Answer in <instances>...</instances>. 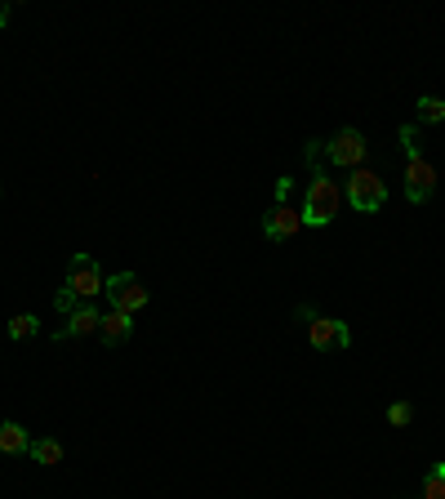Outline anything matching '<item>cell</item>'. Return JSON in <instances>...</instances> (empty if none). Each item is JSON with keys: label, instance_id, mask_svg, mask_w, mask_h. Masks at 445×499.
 <instances>
[{"label": "cell", "instance_id": "6da1fadb", "mask_svg": "<svg viewBox=\"0 0 445 499\" xmlns=\"http://www.w3.org/2000/svg\"><path fill=\"white\" fill-rule=\"evenodd\" d=\"M401 147H406V197H410L414 206H423V201L437 192V165L419 152V143H414V129H410V125L401 129Z\"/></svg>", "mask_w": 445, "mask_h": 499}, {"label": "cell", "instance_id": "7a4b0ae2", "mask_svg": "<svg viewBox=\"0 0 445 499\" xmlns=\"http://www.w3.org/2000/svg\"><path fill=\"white\" fill-rule=\"evenodd\" d=\"M303 228H326L334 214H338V188L330 183V174L326 170H317L312 174V183H308V197H303Z\"/></svg>", "mask_w": 445, "mask_h": 499}, {"label": "cell", "instance_id": "3957f363", "mask_svg": "<svg viewBox=\"0 0 445 499\" xmlns=\"http://www.w3.org/2000/svg\"><path fill=\"white\" fill-rule=\"evenodd\" d=\"M347 201H352V210L374 214V210H383V206H388V188H383V179H379V174L356 170V174L347 179Z\"/></svg>", "mask_w": 445, "mask_h": 499}, {"label": "cell", "instance_id": "277c9868", "mask_svg": "<svg viewBox=\"0 0 445 499\" xmlns=\"http://www.w3.org/2000/svg\"><path fill=\"white\" fill-rule=\"evenodd\" d=\"M103 290H108V299H111V308L116 312H125V317H134L138 308H147V285H138V276L134 272H116V276H108L103 281Z\"/></svg>", "mask_w": 445, "mask_h": 499}, {"label": "cell", "instance_id": "5b68a950", "mask_svg": "<svg viewBox=\"0 0 445 499\" xmlns=\"http://www.w3.org/2000/svg\"><path fill=\"white\" fill-rule=\"evenodd\" d=\"M299 312L308 317V339H312L317 353H326V348H347V344H352V335H347V326H343L338 317L312 312V308H299Z\"/></svg>", "mask_w": 445, "mask_h": 499}, {"label": "cell", "instance_id": "8992f818", "mask_svg": "<svg viewBox=\"0 0 445 499\" xmlns=\"http://www.w3.org/2000/svg\"><path fill=\"white\" fill-rule=\"evenodd\" d=\"M103 281H108V276L99 272V258H94V254H76V258L67 263V285H63V290H72V294L85 303L90 294L103 290Z\"/></svg>", "mask_w": 445, "mask_h": 499}, {"label": "cell", "instance_id": "52a82bcc", "mask_svg": "<svg viewBox=\"0 0 445 499\" xmlns=\"http://www.w3.org/2000/svg\"><path fill=\"white\" fill-rule=\"evenodd\" d=\"M365 134L361 129H338L330 143H326V156H330V165H361L365 161Z\"/></svg>", "mask_w": 445, "mask_h": 499}, {"label": "cell", "instance_id": "ba28073f", "mask_svg": "<svg viewBox=\"0 0 445 499\" xmlns=\"http://www.w3.org/2000/svg\"><path fill=\"white\" fill-rule=\"evenodd\" d=\"M299 228H303V214H294L285 201H276V206L267 210V219H263V237H267V241H290Z\"/></svg>", "mask_w": 445, "mask_h": 499}, {"label": "cell", "instance_id": "9c48e42d", "mask_svg": "<svg viewBox=\"0 0 445 499\" xmlns=\"http://www.w3.org/2000/svg\"><path fill=\"white\" fill-rule=\"evenodd\" d=\"M99 321H103V312H99V308H90V303H81V308H72V312H67V326L58 330V339L94 335V330H99Z\"/></svg>", "mask_w": 445, "mask_h": 499}, {"label": "cell", "instance_id": "30bf717a", "mask_svg": "<svg viewBox=\"0 0 445 499\" xmlns=\"http://www.w3.org/2000/svg\"><path fill=\"white\" fill-rule=\"evenodd\" d=\"M129 330H134V317H125V312H116V308L99 321V335H103V344H108V348L125 344V339H129Z\"/></svg>", "mask_w": 445, "mask_h": 499}, {"label": "cell", "instance_id": "8fae6325", "mask_svg": "<svg viewBox=\"0 0 445 499\" xmlns=\"http://www.w3.org/2000/svg\"><path fill=\"white\" fill-rule=\"evenodd\" d=\"M27 455H31L36 464H45V468H49V464H63V442L40 437V442H31V446H27Z\"/></svg>", "mask_w": 445, "mask_h": 499}, {"label": "cell", "instance_id": "7c38bea8", "mask_svg": "<svg viewBox=\"0 0 445 499\" xmlns=\"http://www.w3.org/2000/svg\"><path fill=\"white\" fill-rule=\"evenodd\" d=\"M27 446H31V437H27L22 424H0V451H4V455H18V451H27Z\"/></svg>", "mask_w": 445, "mask_h": 499}, {"label": "cell", "instance_id": "4fadbf2b", "mask_svg": "<svg viewBox=\"0 0 445 499\" xmlns=\"http://www.w3.org/2000/svg\"><path fill=\"white\" fill-rule=\"evenodd\" d=\"M414 117H419L423 125H441L445 121V103L441 99H432V94H423V99L414 103Z\"/></svg>", "mask_w": 445, "mask_h": 499}, {"label": "cell", "instance_id": "5bb4252c", "mask_svg": "<svg viewBox=\"0 0 445 499\" xmlns=\"http://www.w3.org/2000/svg\"><path fill=\"white\" fill-rule=\"evenodd\" d=\"M36 330H40V317H36V312H22V317L9 321V339H31Z\"/></svg>", "mask_w": 445, "mask_h": 499}, {"label": "cell", "instance_id": "9a60e30c", "mask_svg": "<svg viewBox=\"0 0 445 499\" xmlns=\"http://www.w3.org/2000/svg\"><path fill=\"white\" fill-rule=\"evenodd\" d=\"M423 499H445V464H437V468L423 477Z\"/></svg>", "mask_w": 445, "mask_h": 499}, {"label": "cell", "instance_id": "2e32d148", "mask_svg": "<svg viewBox=\"0 0 445 499\" xmlns=\"http://www.w3.org/2000/svg\"><path fill=\"white\" fill-rule=\"evenodd\" d=\"M410 419H414V406H410V401H392V406H388V424L406 428Z\"/></svg>", "mask_w": 445, "mask_h": 499}, {"label": "cell", "instance_id": "e0dca14e", "mask_svg": "<svg viewBox=\"0 0 445 499\" xmlns=\"http://www.w3.org/2000/svg\"><path fill=\"white\" fill-rule=\"evenodd\" d=\"M72 308H76V294L63 290V294H58V312H72Z\"/></svg>", "mask_w": 445, "mask_h": 499}, {"label": "cell", "instance_id": "ac0fdd59", "mask_svg": "<svg viewBox=\"0 0 445 499\" xmlns=\"http://www.w3.org/2000/svg\"><path fill=\"white\" fill-rule=\"evenodd\" d=\"M4 22H9V9H0V27H4Z\"/></svg>", "mask_w": 445, "mask_h": 499}]
</instances>
